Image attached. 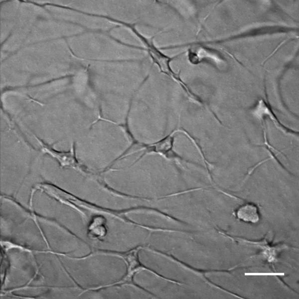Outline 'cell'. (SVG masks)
I'll return each mask as SVG.
<instances>
[{"label":"cell","instance_id":"6da1fadb","mask_svg":"<svg viewBox=\"0 0 299 299\" xmlns=\"http://www.w3.org/2000/svg\"><path fill=\"white\" fill-rule=\"evenodd\" d=\"M150 147L135 143L103 172V180L127 196L151 202L187 190L183 187L188 180L205 168L170 150L162 152Z\"/></svg>","mask_w":299,"mask_h":299},{"label":"cell","instance_id":"7a4b0ae2","mask_svg":"<svg viewBox=\"0 0 299 299\" xmlns=\"http://www.w3.org/2000/svg\"><path fill=\"white\" fill-rule=\"evenodd\" d=\"M105 17L109 20L120 24L129 29L144 45V47H139L146 51L151 59L153 63L155 64L160 73L166 75L174 81L182 89L187 98L190 100H195L197 98V94L194 93L180 76V72L176 73L171 66L172 61L177 58L179 55L169 56L163 53L161 48L157 47L154 43V36L148 37L143 35L137 28L135 23L128 22L123 20L115 19L111 17Z\"/></svg>","mask_w":299,"mask_h":299},{"label":"cell","instance_id":"3957f363","mask_svg":"<svg viewBox=\"0 0 299 299\" xmlns=\"http://www.w3.org/2000/svg\"><path fill=\"white\" fill-rule=\"evenodd\" d=\"M145 247L142 246H137L127 252H117L108 250H101L99 254L107 255L117 256L123 259L127 265V270L125 276L118 282L110 284L102 287L94 288L93 290H99L102 288L107 287L119 286L124 285H130L135 287L140 290L144 291L146 293L150 295H154L150 293V292L145 290L143 287L139 286L134 282V277L137 273L141 271H146L155 276L157 278L163 280L165 281L170 282L173 284H176L178 285H181L182 284L178 281L167 278L154 271L146 267L142 264L139 259V252L142 249H145Z\"/></svg>","mask_w":299,"mask_h":299},{"label":"cell","instance_id":"277c9868","mask_svg":"<svg viewBox=\"0 0 299 299\" xmlns=\"http://www.w3.org/2000/svg\"><path fill=\"white\" fill-rule=\"evenodd\" d=\"M184 45L190 46L186 52L188 60L191 64L196 65L206 62L220 71L227 68V61L218 50L199 42L189 43Z\"/></svg>","mask_w":299,"mask_h":299},{"label":"cell","instance_id":"5b68a950","mask_svg":"<svg viewBox=\"0 0 299 299\" xmlns=\"http://www.w3.org/2000/svg\"><path fill=\"white\" fill-rule=\"evenodd\" d=\"M298 30V28L294 27L281 25H266L252 27L237 34L221 39L201 41L199 42L204 45L219 44L243 38L266 35L286 34L295 32Z\"/></svg>","mask_w":299,"mask_h":299},{"label":"cell","instance_id":"8992f818","mask_svg":"<svg viewBox=\"0 0 299 299\" xmlns=\"http://www.w3.org/2000/svg\"><path fill=\"white\" fill-rule=\"evenodd\" d=\"M33 136L40 145L42 151L56 159L61 167L74 169L86 175H93V173L85 169L77 160L75 156L74 144L72 145L69 151L67 152L59 151L44 143L35 135Z\"/></svg>","mask_w":299,"mask_h":299},{"label":"cell","instance_id":"52a82bcc","mask_svg":"<svg viewBox=\"0 0 299 299\" xmlns=\"http://www.w3.org/2000/svg\"><path fill=\"white\" fill-rule=\"evenodd\" d=\"M218 231L222 235L233 240L235 242L241 244H249L250 245H253V246H257L258 248H260V254L269 263H274L277 259L280 252L284 248L290 247L283 244H273L272 242L267 240L266 238L260 241H250L244 238L231 236L220 229H218Z\"/></svg>","mask_w":299,"mask_h":299},{"label":"cell","instance_id":"ba28073f","mask_svg":"<svg viewBox=\"0 0 299 299\" xmlns=\"http://www.w3.org/2000/svg\"><path fill=\"white\" fill-rule=\"evenodd\" d=\"M251 113L261 122H264L267 119L270 120L278 129L286 134L292 136L298 135V132L288 128L280 122L268 100H258L251 109Z\"/></svg>","mask_w":299,"mask_h":299},{"label":"cell","instance_id":"9c48e42d","mask_svg":"<svg viewBox=\"0 0 299 299\" xmlns=\"http://www.w3.org/2000/svg\"><path fill=\"white\" fill-rule=\"evenodd\" d=\"M233 215L238 220L249 224H255L261 219L258 206L252 202H245L235 209Z\"/></svg>","mask_w":299,"mask_h":299},{"label":"cell","instance_id":"30bf717a","mask_svg":"<svg viewBox=\"0 0 299 299\" xmlns=\"http://www.w3.org/2000/svg\"><path fill=\"white\" fill-rule=\"evenodd\" d=\"M148 250L150 252H152L154 253H156L158 255H160L161 256H164L171 260H172L173 262L177 263L178 264L181 265L183 267L187 269H189L190 271L193 272V273H197L198 276L200 275V276L201 277H202L203 278H204L205 280L207 282H208L209 285H212L214 287H216L217 288V289H220L222 291H224L225 292L228 293L229 294L231 293V292L226 290L224 289H223L222 287H220L219 286H218L217 285L214 284L211 281L208 280L206 278V276H205V275L206 274H207L209 273H230L231 271H232V270L236 269L238 268L237 266H236V267H234V268L229 269V270H207L198 269L194 268V267H191V266H189V265H187L186 263L182 262L181 261H179L177 258H175L174 257H173V256L171 255L170 254H168L165 253H163V252H162L158 250H154L153 249H151L150 248H148Z\"/></svg>","mask_w":299,"mask_h":299},{"label":"cell","instance_id":"8fae6325","mask_svg":"<svg viewBox=\"0 0 299 299\" xmlns=\"http://www.w3.org/2000/svg\"><path fill=\"white\" fill-rule=\"evenodd\" d=\"M107 233L106 219L101 214L93 216L88 227L89 236L94 239H99L105 237Z\"/></svg>","mask_w":299,"mask_h":299},{"label":"cell","instance_id":"7c38bea8","mask_svg":"<svg viewBox=\"0 0 299 299\" xmlns=\"http://www.w3.org/2000/svg\"><path fill=\"white\" fill-rule=\"evenodd\" d=\"M135 208V211H139V210H144L145 209V206H136V207H134ZM141 227L145 228L149 231H155L156 230V228H153V227H149V226H144V225H141Z\"/></svg>","mask_w":299,"mask_h":299}]
</instances>
